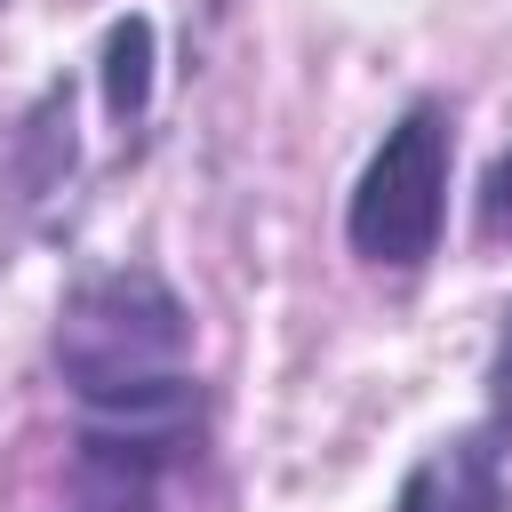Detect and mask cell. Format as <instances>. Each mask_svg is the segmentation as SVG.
Segmentation results:
<instances>
[{
	"label": "cell",
	"instance_id": "obj_6",
	"mask_svg": "<svg viewBox=\"0 0 512 512\" xmlns=\"http://www.w3.org/2000/svg\"><path fill=\"white\" fill-rule=\"evenodd\" d=\"M472 240H480V248H512V144H504V152L488 160V176H480Z\"/></svg>",
	"mask_w": 512,
	"mask_h": 512
},
{
	"label": "cell",
	"instance_id": "obj_4",
	"mask_svg": "<svg viewBox=\"0 0 512 512\" xmlns=\"http://www.w3.org/2000/svg\"><path fill=\"white\" fill-rule=\"evenodd\" d=\"M392 512H512L504 488V440H488L480 424L448 432L440 448H424L392 496Z\"/></svg>",
	"mask_w": 512,
	"mask_h": 512
},
{
	"label": "cell",
	"instance_id": "obj_2",
	"mask_svg": "<svg viewBox=\"0 0 512 512\" xmlns=\"http://www.w3.org/2000/svg\"><path fill=\"white\" fill-rule=\"evenodd\" d=\"M448 168H456V128H448V104L416 96L384 144L368 152L352 200H344V240L352 256L384 264V272H416L440 256V232H448Z\"/></svg>",
	"mask_w": 512,
	"mask_h": 512
},
{
	"label": "cell",
	"instance_id": "obj_3",
	"mask_svg": "<svg viewBox=\"0 0 512 512\" xmlns=\"http://www.w3.org/2000/svg\"><path fill=\"white\" fill-rule=\"evenodd\" d=\"M192 448L200 424L80 416V432L64 440V496L48 512H160V488Z\"/></svg>",
	"mask_w": 512,
	"mask_h": 512
},
{
	"label": "cell",
	"instance_id": "obj_1",
	"mask_svg": "<svg viewBox=\"0 0 512 512\" xmlns=\"http://www.w3.org/2000/svg\"><path fill=\"white\" fill-rule=\"evenodd\" d=\"M48 360L80 416H136V424H200L192 376V304L152 264H112L80 280L56 312Z\"/></svg>",
	"mask_w": 512,
	"mask_h": 512
},
{
	"label": "cell",
	"instance_id": "obj_7",
	"mask_svg": "<svg viewBox=\"0 0 512 512\" xmlns=\"http://www.w3.org/2000/svg\"><path fill=\"white\" fill-rule=\"evenodd\" d=\"M480 432L512 448V312H504V336H496V360H488V408H480Z\"/></svg>",
	"mask_w": 512,
	"mask_h": 512
},
{
	"label": "cell",
	"instance_id": "obj_5",
	"mask_svg": "<svg viewBox=\"0 0 512 512\" xmlns=\"http://www.w3.org/2000/svg\"><path fill=\"white\" fill-rule=\"evenodd\" d=\"M152 48H160L152 16H112L104 24V112L120 128L144 120V104H152Z\"/></svg>",
	"mask_w": 512,
	"mask_h": 512
}]
</instances>
